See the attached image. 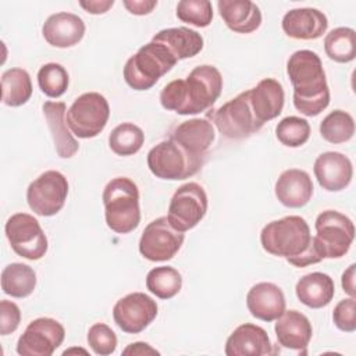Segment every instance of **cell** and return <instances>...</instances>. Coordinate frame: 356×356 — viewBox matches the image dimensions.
<instances>
[{"label":"cell","instance_id":"6da1fadb","mask_svg":"<svg viewBox=\"0 0 356 356\" xmlns=\"http://www.w3.org/2000/svg\"><path fill=\"white\" fill-rule=\"evenodd\" d=\"M222 90V76L210 64L195 67L186 79H174L160 92L163 108L181 115L199 114L210 108Z\"/></svg>","mask_w":356,"mask_h":356},{"label":"cell","instance_id":"7a4b0ae2","mask_svg":"<svg viewBox=\"0 0 356 356\" xmlns=\"http://www.w3.org/2000/svg\"><path fill=\"white\" fill-rule=\"evenodd\" d=\"M260 243L267 253L285 257L295 267H306L324 259L309 224L300 216H286L267 222L260 232Z\"/></svg>","mask_w":356,"mask_h":356},{"label":"cell","instance_id":"3957f363","mask_svg":"<svg viewBox=\"0 0 356 356\" xmlns=\"http://www.w3.org/2000/svg\"><path fill=\"white\" fill-rule=\"evenodd\" d=\"M286 74L293 86V106L306 115L316 117L330 104V89L323 63L316 51L303 49L292 53Z\"/></svg>","mask_w":356,"mask_h":356},{"label":"cell","instance_id":"277c9868","mask_svg":"<svg viewBox=\"0 0 356 356\" xmlns=\"http://www.w3.org/2000/svg\"><path fill=\"white\" fill-rule=\"evenodd\" d=\"M104 217L107 227L117 234H129L140 222L139 189L128 177H117L103 191Z\"/></svg>","mask_w":356,"mask_h":356},{"label":"cell","instance_id":"5b68a950","mask_svg":"<svg viewBox=\"0 0 356 356\" xmlns=\"http://www.w3.org/2000/svg\"><path fill=\"white\" fill-rule=\"evenodd\" d=\"M178 63L161 43L150 40L131 56L124 65V79L134 90H147Z\"/></svg>","mask_w":356,"mask_h":356},{"label":"cell","instance_id":"8992f818","mask_svg":"<svg viewBox=\"0 0 356 356\" xmlns=\"http://www.w3.org/2000/svg\"><path fill=\"white\" fill-rule=\"evenodd\" d=\"M204 159L192 156L174 139L161 140L147 153V167L150 172L167 181H179L200 171Z\"/></svg>","mask_w":356,"mask_h":356},{"label":"cell","instance_id":"52a82bcc","mask_svg":"<svg viewBox=\"0 0 356 356\" xmlns=\"http://www.w3.org/2000/svg\"><path fill=\"white\" fill-rule=\"evenodd\" d=\"M209 118L222 136L234 140L246 139L260 131L263 127L257 122L253 114L249 90L239 93L234 99L209 113Z\"/></svg>","mask_w":356,"mask_h":356},{"label":"cell","instance_id":"ba28073f","mask_svg":"<svg viewBox=\"0 0 356 356\" xmlns=\"http://www.w3.org/2000/svg\"><path fill=\"white\" fill-rule=\"evenodd\" d=\"M108 117V102L97 92H88L78 96L65 113L70 131L81 139L97 136L106 128Z\"/></svg>","mask_w":356,"mask_h":356},{"label":"cell","instance_id":"9c48e42d","mask_svg":"<svg viewBox=\"0 0 356 356\" xmlns=\"http://www.w3.org/2000/svg\"><path fill=\"white\" fill-rule=\"evenodd\" d=\"M316 236H313L324 259H339L348 253L355 239V225L352 220L337 211H321L314 222Z\"/></svg>","mask_w":356,"mask_h":356},{"label":"cell","instance_id":"30bf717a","mask_svg":"<svg viewBox=\"0 0 356 356\" xmlns=\"http://www.w3.org/2000/svg\"><path fill=\"white\" fill-rule=\"evenodd\" d=\"M207 206L209 200L203 186L197 182H186L174 192L168 204L167 218L175 229L185 232L203 220Z\"/></svg>","mask_w":356,"mask_h":356},{"label":"cell","instance_id":"8fae6325","mask_svg":"<svg viewBox=\"0 0 356 356\" xmlns=\"http://www.w3.org/2000/svg\"><path fill=\"white\" fill-rule=\"evenodd\" d=\"M6 236L11 249L28 260L42 259L49 248L39 221L28 213H15L6 222Z\"/></svg>","mask_w":356,"mask_h":356},{"label":"cell","instance_id":"7c38bea8","mask_svg":"<svg viewBox=\"0 0 356 356\" xmlns=\"http://www.w3.org/2000/svg\"><path fill=\"white\" fill-rule=\"evenodd\" d=\"M68 196V181L64 174L49 170L33 179L26 189L29 209L42 217H51L63 207Z\"/></svg>","mask_w":356,"mask_h":356},{"label":"cell","instance_id":"4fadbf2b","mask_svg":"<svg viewBox=\"0 0 356 356\" xmlns=\"http://www.w3.org/2000/svg\"><path fill=\"white\" fill-rule=\"evenodd\" d=\"M184 239V232L175 229L167 216H163L145 227L139 239V252L150 261H167L178 253Z\"/></svg>","mask_w":356,"mask_h":356},{"label":"cell","instance_id":"5bb4252c","mask_svg":"<svg viewBox=\"0 0 356 356\" xmlns=\"http://www.w3.org/2000/svg\"><path fill=\"white\" fill-rule=\"evenodd\" d=\"M64 327L54 318L39 317L32 320L17 341V353L21 356H51L63 343Z\"/></svg>","mask_w":356,"mask_h":356},{"label":"cell","instance_id":"9a60e30c","mask_svg":"<svg viewBox=\"0 0 356 356\" xmlns=\"http://www.w3.org/2000/svg\"><path fill=\"white\" fill-rule=\"evenodd\" d=\"M157 303L143 292H132L118 299L113 307V318L127 334H139L157 316Z\"/></svg>","mask_w":356,"mask_h":356},{"label":"cell","instance_id":"2e32d148","mask_svg":"<svg viewBox=\"0 0 356 356\" xmlns=\"http://www.w3.org/2000/svg\"><path fill=\"white\" fill-rule=\"evenodd\" d=\"M227 356H268L278 353L266 330L260 325L245 323L238 325L227 338Z\"/></svg>","mask_w":356,"mask_h":356},{"label":"cell","instance_id":"e0dca14e","mask_svg":"<svg viewBox=\"0 0 356 356\" xmlns=\"http://www.w3.org/2000/svg\"><path fill=\"white\" fill-rule=\"evenodd\" d=\"M313 172L323 189L339 192L349 186L353 177V165L349 157L339 152H324L317 156Z\"/></svg>","mask_w":356,"mask_h":356},{"label":"cell","instance_id":"ac0fdd59","mask_svg":"<svg viewBox=\"0 0 356 356\" xmlns=\"http://www.w3.org/2000/svg\"><path fill=\"white\" fill-rule=\"evenodd\" d=\"M85 22L81 17L72 13L51 14L42 26L44 40L58 49H67L78 44L85 35Z\"/></svg>","mask_w":356,"mask_h":356},{"label":"cell","instance_id":"d6986e66","mask_svg":"<svg viewBox=\"0 0 356 356\" xmlns=\"http://www.w3.org/2000/svg\"><path fill=\"white\" fill-rule=\"evenodd\" d=\"M285 296L274 282H257L246 293L249 313L261 321H274L285 312Z\"/></svg>","mask_w":356,"mask_h":356},{"label":"cell","instance_id":"ffe728a7","mask_svg":"<svg viewBox=\"0 0 356 356\" xmlns=\"http://www.w3.org/2000/svg\"><path fill=\"white\" fill-rule=\"evenodd\" d=\"M282 31L293 39L314 40L323 36L328 28L325 14L317 8L300 7L289 10L281 22Z\"/></svg>","mask_w":356,"mask_h":356},{"label":"cell","instance_id":"44dd1931","mask_svg":"<svg viewBox=\"0 0 356 356\" xmlns=\"http://www.w3.org/2000/svg\"><path fill=\"white\" fill-rule=\"evenodd\" d=\"M275 197L289 209H300L313 196V182L310 175L299 168H289L281 172L274 186Z\"/></svg>","mask_w":356,"mask_h":356},{"label":"cell","instance_id":"7402d4cb","mask_svg":"<svg viewBox=\"0 0 356 356\" xmlns=\"http://www.w3.org/2000/svg\"><path fill=\"white\" fill-rule=\"evenodd\" d=\"M277 341L281 346L306 353L313 337V328L309 318L298 310H285L274 325Z\"/></svg>","mask_w":356,"mask_h":356},{"label":"cell","instance_id":"603a6c76","mask_svg":"<svg viewBox=\"0 0 356 356\" xmlns=\"http://www.w3.org/2000/svg\"><path fill=\"white\" fill-rule=\"evenodd\" d=\"M249 97L253 114L260 125L282 113L285 93L282 85L274 78L261 79L254 88L249 89Z\"/></svg>","mask_w":356,"mask_h":356},{"label":"cell","instance_id":"cb8c5ba5","mask_svg":"<svg viewBox=\"0 0 356 356\" xmlns=\"http://www.w3.org/2000/svg\"><path fill=\"white\" fill-rule=\"evenodd\" d=\"M42 111L47 124V128L51 134L54 149L58 157L71 159L79 149L78 140L74 138V134L70 131L65 121L67 106L64 102H44Z\"/></svg>","mask_w":356,"mask_h":356},{"label":"cell","instance_id":"d4e9b609","mask_svg":"<svg viewBox=\"0 0 356 356\" xmlns=\"http://www.w3.org/2000/svg\"><path fill=\"white\" fill-rule=\"evenodd\" d=\"M170 138L192 156L204 159L206 152L216 138V132L207 118H192L177 125Z\"/></svg>","mask_w":356,"mask_h":356},{"label":"cell","instance_id":"484cf974","mask_svg":"<svg viewBox=\"0 0 356 356\" xmlns=\"http://www.w3.org/2000/svg\"><path fill=\"white\" fill-rule=\"evenodd\" d=\"M217 8L232 32L252 33L261 25V11L250 0H218Z\"/></svg>","mask_w":356,"mask_h":356},{"label":"cell","instance_id":"4316f807","mask_svg":"<svg viewBox=\"0 0 356 356\" xmlns=\"http://www.w3.org/2000/svg\"><path fill=\"white\" fill-rule=\"evenodd\" d=\"M296 298L310 309H321L331 303L335 295L334 280L320 271L309 273L299 278L295 286Z\"/></svg>","mask_w":356,"mask_h":356},{"label":"cell","instance_id":"83f0119b","mask_svg":"<svg viewBox=\"0 0 356 356\" xmlns=\"http://www.w3.org/2000/svg\"><path fill=\"white\" fill-rule=\"evenodd\" d=\"M152 40L164 44L178 61L195 57L203 49L202 35L186 26L161 29Z\"/></svg>","mask_w":356,"mask_h":356},{"label":"cell","instance_id":"f1b7e54d","mask_svg":"<svg viewBox=\"0 0 356 356\" xmlns=\"http://www.w3.org/2000/svg\"><path fill=\"white\" fill-rule=\"evenodd\" d=\"M36 286V273L24 263H10L1 271V289L17 299L29 296Z\"/></svg>","mask_w":356,"mask_h":356},{"label":"cell","instance_id":"f546056e","mask_svg":"<svg viewBox=\"0 0 356 356\" xmlns=\"http://www.w3.org/2000/svg\"><path fill=\"white\" fill-rule=\"evenodd\" d=\"M32 96V82L24 68H10L1 75V102L8 107H19Z\"/></svg>","mask_w":356,"mask_h":356},{"label":"cell","instance_id":"4dcf8cb0","mask_svg":"<svg viewBox=\"0 0 356 356\" xmlns=\"http://www.w3.org/2000/svg\"><path fill=\"white\" fill-rule=\"evenodd\" d=\"M355 29L339 26L328 32L324 38V50L330 60L335 63H350L356 57Z\"/></svg>","mask_w":356,"mask_h":356},{"label":"cell","instance_id":"1f68e13d","mask_svg":"<svg viewBox=\"0 0 356 356\" xmlns=\"http://www.w3.org/2000/svg\"><path fill=\"white\" fill-rule=\"evenodd\" d=\"M146 288L159 299H171L182 288V275L171 266L154 267L146 275Z\"/></svg>","mask_w":356,"mask_h":356},{"label":"cell","instance_id":"d6a6232c","mask_svg":"<svg viewBox=\"0 0 356 356\" xmlns=\"http://www.w3.org/2000/svg\"><path fill=\"white\" fill-rule=\"evenodd\" d=\"M355 134L353 117L343 110H334L320 122V135L324 140L339 145L350 140Z\"/></svg>","mask_w":356,"mask_h":356},{"label":"cell","instance_id":"836d02e7","mask_svg":"<svg viewBox=\"0 0 356 356\" xmlns=\"http://www.w3.org/2000/svg\"><path fill=\"white\" fill-rule=\"evenodd\" d=\"M145 142L143 131L134 122L117 125L108 135V146L117 156H132L140 150Z\"/></svg>","mask_w":356,"mask_h":356},{"label":"cell","instance_id":"e575fe53","mask_svg":"<svg viewBox=\"0 0 356 356\" xmlns=\"http://www.w3.org/2000/svg\"><path fill=\"white\" fill-rule=\"evenodd\" d=\"M68 72L58 63H47L38 71V85L47 97L57 99L63 96L68 89Z\"/></svg>","mask_w":356,"mask_h":356},{"label":"cell","instance_id":"d590c367","mask_svg":"<svg viewBox=\"0 0 356 356\" xmlns=\"http://www.w3.org/2000/svg\"><path fill=\"white\" fill-rule=\"evenodd\" d=\"M275 136L284 146L299 147L309 140L310 125L305 118L289 115L277 124Z\"/></svg>","mask_w":356,"mask_h":356},{"label":"cell","instance_id":"8d00e7d4","mask_svg":"<svg viewBox=\"0 0 356 356\" xmlns=\"http://www.w3.org/2000/svg\"><path fill=\"white\" fill-rule=\"evenodd\" d=\"M177 17L189 25L206 28L213 19V6L207 0H182L177 4Z\"/></svg>","mask_w":356,"mask_h":356},{"label":"cell","instance_id":"74e56055","mask_svg":"<svg viewBox=\"0 0 356 356\" xmlns=\"http://www.w3.org/2000/svg\"><path fill=\"white\" fill-rule=\"evenodd\" d=\"M88 343L90 349L100 356H108L115 352L117 335L104 323H95L88 331Z\"/></svg>","mask_w":356,"mask_h":356},{"label":"cell","instance_id":"f35d334b","mask_svg":"<svg viewBox=\"0 0 356 356\" xmlns=\"http://www.w3.org/2000/svg\"><path fill=\"white\" fill-rule=\"evenodd\" d=\"M332 321L335 327L343 332H353L356 330V300L355 298L342 299L337 303L332 312Z\"/></svg>","mask_w":356,"mask_h":356},{"label":"cell","instance_id":"ab89813d","mask_svg":"<svg viewBox=\"0 0 356 356\" xmlns=\"http://www.w3.org/2000/svg\"><path fill=\"white\" fill-rule=\"evenodd\" d=\"M21 323V310L17 303L11 300H0V334H13Z\"/></svg>","mask_w":356,"mask_h":356},{"label":"cell","instance_id":"60d3db41","mask_svg":"<svg viewBox=\"0 0 356 356\" xmlns=\"http://www.w3.org/2000/svg\"><path fill=\"white\" fill-rule=\"evenodd\" d=\"M122 4L134 15H146L157 6V0H124Z\"/></svg>","mask_w":356,"mask_h":356},{"label":"cell","instance_id":"b9f144b4","mask_svg":"<svg viewBox=\"0 0 356 356\" xmlns=\"http://www.w3.org/2000/svg\"><path fill=\"white\" fill-rule=\"evenodd\" d=\"M79 6L89 14L100 15L107 13L113 6L114 0H89V1H79Z\"/></svg>","mask_w":356,"mask_h":356},{"label":"cell","instance_id":"7bdbcfd3","mask_svg":"<svg viewBox=\"0 0 356 356\" xmlns=\"http://www.w3.org/2000/svg\"><path fill=\"white\" fill-rule=\"evenodd\" d=\"M355 270H356V264H350L342 274L341 278V284H342V289L345 293H348L350 298H355L356 291H355Z\"/></svg>","mask_w":356,"mask_h":356},{"label":"cell","instance_id":"ee69618b","mask_svg":"<svg viewBox=\"0 0 356 356\" xmlns=\"http://www.w3.org/2000/svg\"><path fill=\"white\" fill-rule=\"evenodd\" d=\"M122 355H138V356H143V355H159V350H156L154 348H152L149 343L146 342H134L129 343L124 350Z\"/></svg>","mask_w":356,"mask_h":356},{"label":"cell","instance_id":"f6af8a7d","mask_svg":"<svg viewBox=\"0 0 356 356\" xmlns=\"http://www.w3.org/2000/svg\"><path fill=\"white\" fill-rule=\"evenodd\" d=\"M75 352H82L83 355H86V353H88L85 349H76V348H74V349H70V350H64V353H63V355H70V353H75Z\"/></svg>","mask_w":356,"mask_h":356}]
</instances>
